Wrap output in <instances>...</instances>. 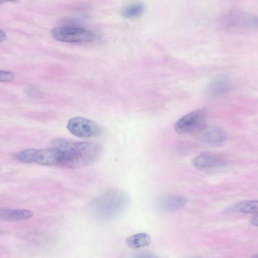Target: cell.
I'll use <instances>...</instances> for the list:
<instances>
[{"label": "cell", "mask_w": 258, "mask_h": 258, "mask_svg": "<svg viewBox=\"0 0 258 258\" xmlns=\"http://www.w3.org/2000/svg\"><path fill=\"white\" fill-rule=\"evenodd\" d=\"M52 145L60 151L59 165L71 168H82L91 164L100 152L99 146L90 142L57 139L53 141Z\"/></svg>", "instance_id": "1"}, {"label": "cell", "mask_w": 258, "mask_h": 258, "mask_svg": "<svg viewBox=\"0 0 258 258\" xmlns=\"http://www.w3.org/2000/svg\"><path fill=\"white\" fill-rule=\"evenodd\" d=\"M128 204L129 199L125 194L118 190H110L94 199L89 204V209L96 218L110 221L121 216Z\"/></svg>", "instance_id": "2"}, {"label": "cell", "mask_w": 258, "mask_h": 258, "mask_svg": "<svg viewBox=\"0 0 258 258\" xmlns=\"http://www.w3.org/2000/svg\"><path fill=\"white\" fill-rule=\"evenodd\" d=\"M51 34L57 41L71 43H89L98 38V36L91 31L71 26L55 27L51 30Z\"/></svg>", "instance_id": "3"}, {"label": "cell", "mask_w": 258, "mask_h": 258, "mask_svg": "<svg viewBox=\"0 0 258 258\" xmlns=\"http://www.w3.org/2000/svg\"><path fill=\"white\" fill-rule=\"evenodd\" d=\"M206 118V110L199 109L189 112L179 118L175 123V131L182 135H189L202 131L204 129Z\"/></svg>", "instance_id": "4"}, {"label": "cell", "mask_w": 258, "mask_h": 258, "mask_svg": "<svg viewBox=\"0 0 258 258\" xmlns=\"http://www.w3.org/2000/svg\"><path fill=\"white\" fill-rule=\"evenodd\" d=\"M67 128L72 134L81 138L97 137L102 132L100 127L96 123L80 116L70 119Z\"/></svg>", "instance_id": "5"}, {"label": "cell", "mask_w": 258, "mask_h": 258, "mask_svg": "<svg viewBox=\"0 0 258 258\" xmlns=\"http://www.w3.org/2000/svg\"><path fill=\"white\" fill-rule=\"evenodd\" d=\"M60 158V151L56 148L36 149L34 162L43 165H59Z\"/></svg>", "instance_id": "6"}, {"label": "cell", "mask_w": 258, "mask_h": 258, "mask_svg": "<svg viewBox=\"0 0 258 258\" xmlns=\"http://www.w3.org/2000/svg\"><path fill=\"white\" fill-rule=\"evenodd\" d=\"M187 198L181 195H170L161 197L157 202L158 208L162 211L170 212L180 209L187 203Z\"/></svg>", "instance_id": "7"}, {"label": "cell", "mask_w": 258, "mask_h": 258, "mask_svg": "<svg viewBox=\"0 0 258 258\" xmlns=\"http://www.w3.org/2000/svg\"><path fill=\"white\" fill-rule=\"evenodd\" d=\"M202 139L206 144L213 146L222 144L226 139L225 132L221 128L212 127L205 131Z\"/></svg>", "instance_id": "8"}, {"label": "cell", "mask_w": 258, "mask_h": 258, "mask_svg": "<svg viewBox=\"0 0 258 258\" xmlns=\"http://www.w3.org/2000/svg\"><path fill=\"white\" fill-rule=\"evenodd\" d=\"M257 210L258 201L252 200L237 203L226 209V212L256 214Z\"/></svg>", "instance_id": "9"}, {"label": "cell", "mask_w": 258, "mask_h": 258, "mask_svg": "<svg viewBox=\"0 0 258 258\" xmlns=\"http://www.w3.org/2000/svg\"><path fill=\"white\" fill-rule=\"evenodd\" d=\"M230 84L229 80L225 77H219L215 79L208 87V93L212 96H221L229 91Z\"/></svg>", "instance_id": "10"}, {"label": "cell", "mask_w": 258, "mask_h": 258, "mask_svg": "<svg viewBox=\"0 0 258 258\" xmlns=\"http://www.w3.org/2000/svg\"><path fill=\"white\" fill-rule=\"evenodd\" d=\"M125 243L130 247L139 248L149 245L151 243V239L148 233L141 232L128 237L125 240Z\"/></svg>", "instance_id": "11"}, {"label": "cell", "mask_w": 258, "mask_h": 258, "mask_svg": "<svg viewBox=\"0 0 258 258\" xmlns=\"http://www.w3.org/2000/svg\"><path fill=\"white\" fill-rule=\"evenodd\" d=\"M220 160L215 156L210 154H201L192 160L194 166L200 169H207L217 166Z\"/></svg>", "instance_id": "12"}, {"label": "cell", "mask_w": 258, "mask_h": 258, "mask_svg": "<svg viewBox=\"0 0 258 258\" xmlns=\"http://www.w3.org/2000/svg\"><path fill=\"white\" fill-rule=\"evenodd\" d=\"M144 6L141 3H135L126 6L122 11V15L126 18H133L140 16L144 12Z\"/></svg>", "instance_id": "13"}, {"label": "cell", "mask_w": 258, "mask_h": 258, "mask_svg": "<svg viewBox=\"0 0 258 258\" xmlns=\"http://www.w3.org/2000/svg\"><path fill=\"white\" fill-rule=\"evenodd\" d=\"M36 149H27L22 150L14 155L18 161L23 163L34 162V157Z\"/></svg>", "instance_id": "14"}, {"label": "cell", "mask_w": 258, "mask_h": 258, "mask_svg": "<svg viewBox=\"0 0 258 258\" xmlns=\"http://www.w3.org/2000/svg\"><path fill=\"white\" fill-rule=\"evenodd\" d=\"M33 212L26 209H12L11 220H24L31 218Z\"/></svg>", "instance_id": "15"}, {"label": "cell", "mask_w": 258, "mask_h": 258, "mask_svg": "<svg viewBox=\"0 0 258 258\" xmlns=\"http://www.w3.org/2000/svg\"><path fill=\"white\" fill-rule=\"evenodd\" d=\"M15 78L14 74L8 71L0 70V82H9Z\"/></svg>", "instance_id": "16"}, {"label": "cell", "mask_w": 258, "mask_h": 258, "mask_svg": "<svg viewBox=\"0 0 258 258\" xmlns=\"http://www.w3.org/2000/svg\"><path fill=\"white\" fill-rule=\"evenodd\" d=\"M12 209L0 208V220H11Z\"/></svg>", "instance_id": "17"}, {"label": "cell", "mask_w": 258, "mask_h": 258, "mask_svg": "<svg viewBox=\"0 0 258 258\" xmlns=\"http://www.w3.org/2000/svg\"><path fill=\"white\" fill-rule=\"evenodd\" d=\"M250 223L252 225L257 226V214H255L250 219Z\"/></svg>", "instance_id": "18"}, {"label": "cell", "mask_w": 258, "mask_h": 258, "mask_svg": "<svg viewBox=\"0 0 258 258\" xmlns=\"http://www.w3.org/2000/svg\"><path fill=\"white\" fill-rule=\"evenodd\" d=\"M7 38L6 34L5 31L0 29V43L5 41Z\"/></svg>", "instance_id": "19"}, {"label": "cell", "mask_w": 258, "mask_h": 258, "mask_svg": "<svg viewBox=\"0 0 258 258\" xmlns=\"http://www.w3.org/2000/svg\"><path fill=\"white\" fill-rule=\"evenodd\" d=\"M18 2V0H0V4L5 3H17Z\"/></svg>", "instance_id": "20"}]
</instances>
